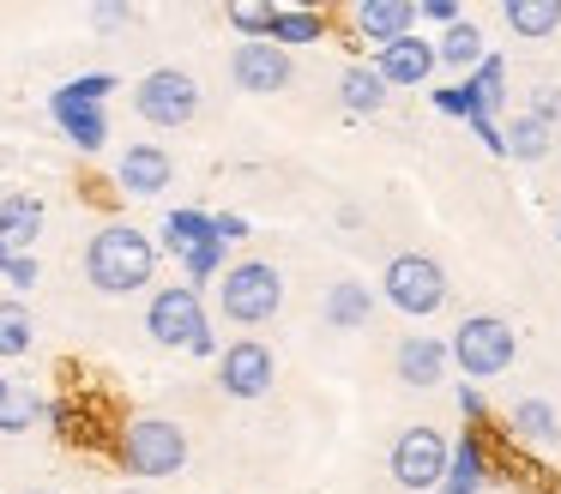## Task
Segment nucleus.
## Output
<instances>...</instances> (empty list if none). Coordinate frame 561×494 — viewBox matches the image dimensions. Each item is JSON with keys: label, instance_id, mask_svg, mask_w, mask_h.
<instances>
[{"label": "nucleus", "instance_id": "f257e3e1", "mask_svg": "<svg viewBox=\"0 0 561 494\" xmlns=\"http://www.w3.org/2000/svg\"><path fill=\"white\" fill-rule=\"evenodd\" d=\"M158 272V248H151L146 229L134 223H103L85 248V277L103 289V296H134V289L151 284Z\"/></svg>", "mask_w": 561, "mask_h": 494}, {"label": "nucleus", "instance_id": "f03ea898", "mask_svg": "<svg viewBox=\"0 0 561 494\" xmlns=\"http://www.w3.org/2000/svg\"><path fill=\"white\" fill-rule=\"evenodd\" d=\"M115 458H122L127 476H146V482H163L187 464V428L170 416H134L115 440Z\"/></svg>", "mask_w": 561, "mask_h": 494}, {"label": "nucleus", "instance_id": "7ed1b4c3", "mask_svg": "<svg viewBox=\"0 0 561 494\" xmlns=\"http://www.w3.org/2000/svg\"><path fill=\"white\" fill-rule=\"evenodd\" d=\"M513 356H519V337H513V325L495 320V313H471L447 344V361H459L465 380H495V374L513 368Z\"/></svg>", "mask_w": 561, "mask_h": 494}, {"label": "nucleus", "instance_id": "20e7f679", "mask_svg": "<svg viewBox=\"0 0 561 494\" xmlns=\"http://www.w3.org/2000/svg\"><path fill=\"white\" fill-rule=\"evenodd\" d=\"M218 301H224V320L236 325H266L272 313L284 308V277L272 260H242L224 272L218 284Z\"/></svg>", "mask_w": 561, "mask_h": 494}, {"label": "nucleus", "instance_id": "39448f33", "mask_svg": "<svg viewBox=\"0 0 561 494\" xmlns=\"http://www.w3.org/2000/svg\"><path fill=\"white\" fill-rule=\"evenodd\" d=\"M380 289H387V301L399 313H411V320H428V313L447 308V272H440V260H428V253H399V260L380 272Z\"/></svg>", "mask_w": 561, "mask_h": 494}, {"label": "nucleus", "instance_id": "423d86ee", "mask_svg": "<svg viewBox=\"0 0 561 494\" xmlns=\"http://www.w3.org/2000/svg\"><path fill=\"white\" fill-rule=\"evenodd\" d=\"M134 108L151 120V127H187V120L199 115V84H194V72H182V67L146 72V79L134 84Z\"/></svg>", "mask_w": 561, "mask_h": 494}, {"label": "nucleus", "instance_id": "0eeeda50", "mask_svg": "<svg viewBox=\"0 0 561 494\" xmlns=\"http://www.w3.org/2000/svg\"><path fill=\"white\" fill-rule=\"evenodd\" d=\"M440 476H447V440H440V428H404L392 440V482L411 494H435Z\"/></svg>", "mask_w": 561, "mask_h": 494}, {"label": "nucleus", "instance_id": "6e6552de", "mask_svg": "<svg viewBox=\"0 0 561 494\" xmlns=\"http://www.w3.org/2000/svg\"><path fill=\"white\" fill-rule=\"evenodd\" d=\"M146 332L158 337L163 349H187L199 332H211V325H206V308H199V289H194V284L158 289V296H151V308H146Z\"/></svg>", "mask_w": 561, "mask_h": 494}, {"label": "nucleus", "instance_id": "1a4fd4ad", "mask_svg": "<svg viewBox=\"0 0 561 494\" xmlns=\"http://www.w3.org/2000/svg\"><path fill=\"white\" fill-rule=\"evenodd\" d=\"M368 67L380 72L387 91H416V84H428V72H435V43L416 36V31H404V36H392L387 48H375Z\"/></svg>", "mask_w": 561, "mask_h": 494}, {"label": "nucleus", "instance_id": "9d476101", "mask_svg": "<svg viewBox=\"0 0 561 494\" xmlns=\"http://www.w3.org/2000/svg\"><path fill=\"white\" fill-rule=\"evenodd\" d=\"M272 374H278V361H272V349L260 337H242V344H230L218 356V386L230 398H266Z\"/></svg>", "mask_w": 561, "mask_h": 494}, {"label": "nucleus", "instance_id": "9b49d317", "mask_svg": "<svg viewBox=\"0 0 561 494\" xmlns=\"http://www.w3.org/2000/svg\"><path fill=\"white\" fill-rule=\"evenodd\" d=\"M230 79H236V91H254V96H272V91H284L290 84V55H284L278 43H236V55H230Z\"/></svg>", "mask_w": 561, "mask_h": 494}, {"label": "nucleus", "instance_id": "f8f14e48", "mask_svg": "<svg viewBox=\"0 0 561 494\" xmlns=\"http://www.w3.org/2000/svg\"><path fill=\"white\" fill-rule=\"evenodd\" d=\"M115 181H122V193H134V199H158L163 187L175 181V163L163 145H127L122 163H115Z\"/></svg>", "mask_w": 561, "mask_h": 494}, {"label": "nucleus", "instance_id": "ddd939ff", "mask_svg": "<svg viewBox=\"0 0 561 494\" xmlns=\"http://www.w3.org/2000/svg\"><path fill=\"white\" fill-rule=\"evenodd\" d=\"M49 115H55V127H61L79 151H103V139H110V115H103L98 103H79L67 84L49 96Z\"/></svg>", "mask_w": 561, "mask_h": 494}, {"label": "nucleus", "instance_id": "4468645a", "mask_svg": "<svg viewBox=\"0 0 561 494\" xmlns=\"http://www.w3.org/2000/svg\"><path fill=\"white\" fill-rule=\"evenodd\" d=\"M489 482V452H483V434L465 428L459 446H447V476H440L435 494H483Z\"/></svg>", "mask_w": 561, "mask_h": 494}, {"label": "nucleus", "instance_id": "2eb2a0df", "mask_svg": "<svg viewBox=\"0 0 561 494\" xmlns=\"http://www.w3.org/2000/svg\"><path fill=\"white\" fill-rule=\"evenodd\" d=\"M351 24H356V36H363V43L387 48L392 36H404L416 24V7H411V0H356Z\"/></svg>", "mask_w": 561, "mask_h": 494}, {"label": "nucleus", "instance_id": "dca6fc26", "mask_svg": "<svg viewBox=\"0 0 561 494\" xmlns=\"http://www.w3.org/2000/svg\"><path fill=\"white\" fill-rule=\"evenodd\" d=\"M392 368H399L404 386H435V380H447V344L428 332H411L399 344V356H392Z\"/></svg>", "mask_w": 561, "mask_h": 494}, {"label": "nucleus", "instance_id": "f3484780", "mask_svg": "<svg viewBox=\"0 0 561 494\" xmlns=\"http://www.w3.org/2000/svg\"><path fill=\"white\" fill-rule=\"evenodd\" d=\"M43 235V205L31 193H0V241L13 253H25Z\"/></svg>", "mask_w": 561, "mask_h": 494}, {"label": "nucleus", "instance_id": "a211bd4d", "mask_svg": "<svg viewBox=\"0 0 561 494\" xmlns=\"http://www.w3.org/2000/svg\"><path fill=\"white\" fill-rule=\"evenodd\" d=\"M320 36H327V12H314V7H272L266 43H278L284 55L302 48V43H320Z\"/></svg>", "mask_w": 561, "mask_h": 494}, {"label": "nucleus", "instance_id": "6ab92c4d", "mask_svg": "<svg viewBox=\"0 0 561 494\" xmlns=\"http://www.w3.org/2000/svg\"><path fill=\"white\" fill-rule=\"evenodd\" d=\"M483 31H477L471 19L447 24V31L435 36V67H453V72H477V60H483Z\"/></svg>", "mask_w": 561, "mask_h": 494}, {"label": "nucleus", "instance_id": "aec40b11", "mask_svg": "<svg viewBox=\"0 0 561 494\" xmlns=\"http://www.w3.org/2000/svg\"><path fill=\"white\" fill-rule=\"evenodd\" d=\"M501 19H507L513 36L543 43L549 31H561V0H507V7H501Z\"/></svg>", "mask_w": 561, "mask_h": 494}, {"label": "nucleus", "instance_id": "412c9836", "mask_svg": "<svg viewBox=\"0 0 561 494\" xmlns=\"http://www.w3.org/2000/svg\"><path fill=\"white\" fill-rule=\"evenodd\" d=\"M339 96L351 115H375L380 103H387V84H380V72L368 67V60H351V67L339 72Z\"/></svg>", "mask_w": 561, "mask_h": 494}, {"label": "nucleus", "instance_id": "4be33fe9", "mask_svg": "<svg viewBox=\"0 0 561 494\" xmlns=\"http://www.w3.org/2000/svg\"><path fill=\"white\" fill-rule=\"evenodd\" d=\"M43 416V398L31 380H0V434H25L37 428Z\"/></svg>", "mask_w": 561, "mask_h": 494}, {"label": "nucleus", "instance_id": "5701e85b", "mask_svg": "<svg viewBox=\"0 0 561 494\" xmlns=\"http://www.w3.org/2000/svg\"><path fill=\"white\" fill-rule=\"evenodd\" d=\"M368 313H375L368 284H332L327 289V325H339V332H363Z\"/></svg>", "mask_w": 561, "mask_h": 494}, {"label": "nucleus", "instance_id": "b1692460", "mask_svg": "<svg viewBox=\"0 0 561 494\" xmlns=\"http://www.w3.org/2000/svg\"><path fill=\"white\" fill-rule=\"evenodd\" d=\"M507 422H513V434H519V440H531V446H543V440H556V434H561V416H556V404H549V398H519Z\"/></svg>", "mask_w": 561, "mask_h": 494}, {"label": "nucleus", "instance_id": "393cba45", "mask_svg": "<svg viewBox=\"0 0 561 494\" xmlns=\"http://www.w3.org/2000/svg\"><path fill=\"white\" fill-rule=\"evenodd\" d=\"M199 241H211V211H194V205H182V211L163 217V248L182 260V253H194Z\"/></svg>", "mask_w": 561, "mask_h": 494}, {"label": "nucleus", "instance_id": "a878e982", "mask_svg": "<svg viewBox=\"0 0 561 494\" xmlns=\"http://www.w3.org/2000/svg\"><path fill=\"white\" fill-rule=\"evenodd\" d=\"M501 145H507V157H519V163H543L549 157V127L543 120H531V115H513V127L501 133Z\"/></svg>", "mask_w": 561, "mask_h": 494}, {"label": "nucleus", "instance_id": "bb28decb", "mask_svg": "<svg viewBox=\"0 0 561 494\" xmlns=\"http://www.w3.org/2000/svg\"><path fill=\"white\" fill-rule=\"evenodd\" d=\"M31 337H37V325H31L25 301H0V361H19L31 349Z\"/></svg>", "mask_w": 561, "mask_h": 494}, {"label": "nucleus", "instance_id": "cd10ccee", "mask_svg": "<svg viewBox=\"0 0 561 494\" xmlns=\"http://www.w3.org/2000/svg\"><path fill=\"white\" fill-rule=\"evenodd\" d=\"M471 91H477V103H483V115L495 120V108L507 103V60H501V55H483V60H477Z\"/></svg>", "mask_w": 561, "mask_h": 494}, {"label": "nucleus", "instance_id": "c85d7f7f", "mask_svg": "<svg viewBox=\"0 0 561 494\" xmlns=\"http://www.w3.org/2000/svg\"><path fill=\"white\" fill-rule=\"evenodd\" d=\"M182 265H187V277H194V284L218 277V272H224V241H218V235H211V241H199L194 253H182Z\"/></svg>", "mask_w": 561, "mask_h": 494}, {"label": "nucleus", "instance_id": "c756f323", "mask_svg": "<svg viewBox=\"0 0 561 494\" xmlns=\"http://www.w3.org/2000/svg\"><path fill=\"white\" fill-rule=\"evenodd\" d=\"M435 108H440V115H465V120L483 115V103H477L471 79H459V84H447V91H435Z\"/></svg>", "mask_w": 561, "mask_h": 494}, {"label": "nucleus", "instance_id": "7c9ffc66", "mask_svg": "<svg viewBox=\"0 0 561 494\" xmlns=\"http://www.w3.org/2000/svg\"><path fill=\"white\" fill-rule=\"evenodd\" d=\"M224 19H230V24H236V31H242V36H248V43H260V36H266V31H272V7H248V0H236V7H230V12H224Z\"/></svg>", "mask_w": 561, "mask_h": 494}, {"label": "nucleus", "instance_id": "2f4dec72", "mask_svg": "<svg viewBox=\"0 0 561 494\" xmlns=\"http://www.w3.org/2000/svg\"><path fill=\"white\" fill-rule=\"evenodd\" d=\"M67 91H73L79 103H98L103 108V96L122 91V84H115V72H79V79H67Z\"/></svg>", "mask_w": 561, "mask_h": 494}, {"label": "nucleus", "instance_id": "473e14b6", "mask_svg": "<svg viewBox=\"0 0 561 494\" xmlns=\"http://www.w3.org/2000/svg\"><path fill=\"white\" fill-rule=\"evenodd\" d=\"M525 115L543 120V127L556 133V120H561V91H556V84H537V91H531V108H525Z\"/></svg>", "mask_w": 561, "mask_h": 494}, {"label": "nucleus", "instance_id": "72a5a7b5", "mask_svg": "<svg viewBox=\"0 0 561 494\" xmlns=\"http://www.w3.org/2000/svg\"><path fill=\"white\" fill-rule=\"evenodd\" d=\"M416 19H423V24H440V31H447V24H459L465 12L453 7V0H423V7H416Z\"/></svg>", "mask_w": 561, "mask_h": 494}, {"label": "nucleus", "instance_id": "f704fd0d", "mask_svg": "<svg viewBox=\"0 0 561 494\" xmlns=\"http://www.w3.org/2000/svg\"><path fill=\"white\" fill-rule=\"evenodd\" d=\"M7 284L31 289V284H37V260H31V253H13V260H7Z\"/></svg>", "mask_w": 561, "mask_h": 494}, {"label": "nucleus", "instance_id": "c9c22d12", "mask_svg": "<svg viewBox=\"0 0 561 494\" xmlns=\"http://www.w3.org/2000/svg\"><path fill=\"white\" fill-rule=\"evenodd\" d=\"M211 235L230 248V241H248V217H236V211H224V217H211Z\"/></svg>", "mask_w": 561, "mask_h": 494}, {"label": "nucleus", "instance_id": "e433bc0d", "mask_svg": "<svg viewBox=\"0 0 561 494\" xmlns=\"http://www.w3.org/2000/svg\"><path fill=\"white\" fill-rule=\"evenodd\" d=\"M91 19H98L103 31H122V24H134V7H91Z\"/></svg>", "mask_w": 561, "mask_h": 494}, {"label": "nucleus", "instance_id": "4c0bfd02", "mask_svg": "<svg viewBox=\"0 0 561 494\" xmlns=\"http://www.w3.org/2000/svg\"><path fill=\"white\" fill-rule=\"evenodd\" d=\"M459 416H465V422H483V392H477L471 380L459 386Z\"/></svg>", "mask_w": 561, "mask_h": 494}, {"label": "nucleus", "instance_id": "58836bf2", "mask_svg": "<svg viewBox=\"0 0 561 494\" xmlns=\"http://www.w3.org/2000/svg\"><path fill=\"white\" fill-rule=\"evenodd\" d=\"M471 133H477V139H483V145H489V151H495V157H507V145H501V127H495V120H489V115H477V120H471Z\"/></svg>", "mask_w": 561, "mask_h": 494}, {"label": "nucleus", "instance_id": "ea45409f", "mask_svg": "<svg viewBox=\"0 0 561 494\" xmlns=\"http://www.w3.org/2000/svg\"><path fill=\"white\" fill-rule=\"evenodd\" d=\"M187 349H194V356H218V337H211V332H199Z\"/></svg>", "mask_w": 561, "mask_h": 494}, {"label": "nucleus", "instance_id": "a19ab883", "mask_svg": "<svg viewBox=\"0 0 561 494\" xmlns=\"http://www.w3.org/2000/svg\"><path fill=\"white\" fill-rule=\"evenodd\" d=\"M7 260H13V248H7V241H0V272H7Z\"/></svg>", "mask_w": 561, "mask_h": 494}, {"label": "nucleus", "instance_id": "79ce46f5", "mask_svg": "<svg viewBox=\"0 0 561 494\" xmlns=\"http://www.w3.org/2000/svg\"><path fill=\"white\" fill-rule=\"evenodd\" d=\"M0 169H7V145H0Z\"/></svg>", "mask_w": 561, "mask_h": 494}, {"label": "nucleus", "instance_id": "37998d69", "mask_svg": "<svg viewBox=\"0 0 561 494\" xmlns=\"http://www.w3.org/2000/svg\"><path fill=\"white\" fill-rule=\"evenodd\" d=\"M556 241H561V217H556Z\"/></svg>", "mask_w": 561, "mask_h": 494}, {"label": "nucleus", "instance_id": "c03bdc74", "mask_svg": "<svg viewBox=\"0 0 561 494\" xmlns=\"http://www.w3.org/2000/svg\"><path fill=\"white\" fill-rule=\"evenodd\" d=\"M31 494H49V489H31Z\"/></svg>", "mask_w": 561, "mask_h": 494}]
</instances>
